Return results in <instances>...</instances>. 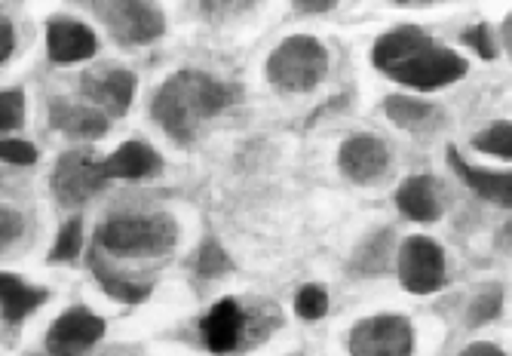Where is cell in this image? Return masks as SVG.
<instances>
[{"instance_id":"8992f818","label":"cell","mask_w":512,"mask_h":356,"mask_svg":"<svg viewBox=\"0 0 512 356\" xmlns=\"http://www.w3.org/2000/svg\"><path fill=\"white\" fill-rule=\"evenodd\" d=\"M399 280L414 295H430L445 286V252L430 237H408L396 258Z\"/></svg>"},{"instance_id":"4316f807","label":"cell","mask_w":512,"mask_h":356,"mask_svg":"<svg viewBox=\"0 0 512 356\" xmlns=\"http://www.w3.org/2000/svg\"><path fill=\"white\" fill-rule=\"evenodd\" d=\"M463 40H467L482 59H494V56H497V47H494V40H491V28H488V25H473V28H467V31H463Z\"/></svg>"},{"instance_id":"277c9868","label":"cell","mask_w":512,"mask_h":356,"mask_svg":"<svg viewBox=\"0 0 512 356\" xmlns=\"http://www.w3.org/2000/svg\"><path fill=\"white\" fill-rule=\"evenodd\" d=\"M329 71V53L310 34H295L283 40L267 59V80L286 93H310Z\"/></svg>"},{"instance_id":"52a82bcc","label":"cell","mask_w":512,"mask_h":356,"mask_svg":"<svg viewBox=\"0 0 512 356\" xmlns=\"http://www.w3.org/2000/svg\"><path fill=\"white\" fill-rule=\"evenodd\" d=\"M105 182L108 178L102 172V163H96L89 154H80V151L62 154L53 175H50L53 197L68 209H77L89 197H96L105 188Z\"/></svg>"},{"instance_id":"603a6c76","label":"cell","mask_w":512,"mask_h":356,"mask_svg":"<svg viewBox=\"0 0 512 356\" xmlns=\"http://www.w3.org/2000/svg\"><path fill=\"white\" fill-rule=\"evenodd\" d=\"M325 310H329V292L316 283H307L298 289L295 295V314L304 317V320H319L325 317Z\"/></svg>"},{"instance_id":"ac0fdd59","label":"cell","mask_w":512,"mask_h":356,"mask_svg":"<svg viewBox=\"0 0 512 356\" xmlns=\"http://www.w3.org/2000/svg\"><path fill=\"white\" fill-rule=\"evenodd\" d=\"M43 301H46L43 289L25 286L13 274H0V307H4V320L7 323H19L22 317L31 314V310H37Z\"/></svg>"},{"instance_id":"8fae6325","label":"cell","mask_w":512,"mask_h":356,"mask_svg":"<svg viewBox=\"0 0 512 356\" xmlns=\"http://www.w3.org/2000/svg\"><path fill=\"white\" fill-rule=\"evenodd\" d=\"M83 93L99 105L102 114L120 117L129 111L135 96V74L126 68H99L83 74Z\"/></svg>"},{"instance_id":"f1b7e54d","label":"cell","mask_w":512,"mask_h":356,"mask_svg":"<svg viewBox=\"0 0 512 356\" xmlns=\"http://www.w3.org/2000/svg\"><path fill=\"white\" fill-rule=\"evenodd\" d=\"M19 234H22V215L13 212V209H4V212H0V237H4V243H10Z\"/></svg>"},{"instance_id":"4dcf8cb0","label":"cell","mask_w":512,"mask_h":356,"mask_svg":"<svg viewBox=\"0 0 512 356\" xmlns=\"http://www.w3.org/2000/svg\"><path fill=\"white\" fill-rule=\"evenodd\" d=\"M460 356H503V350L497 344H488V341H476L470 347H463Z\"/></svg>"},{"instance_id":"e0dca14e","label":"cell","mask_w":512,"mask_h":356,"mask_svg":"<svg viewBox=\"0 0 512 356\" xmlns=\"http://www.w3.org/2000/svg\"><path fill=\"white\" fill-rule=\"evenodd\" d=\"M448 160L454 166V172L467 182L479 197L512 209V172H485V169H473L467 160H460V154L454 148H448Z\"/></svg>"},{"instance_id":"30bf717a","label":"cell","mask_w":512,"mask_h":356,"mask_svg":"<svg viewBox=\"0 0 512 356\" xmlns=\"http://www.w3.org/2000/svg\"><path fill=\"white\" fill-rule=\"evenodd\" d=\"M338 166L341 172L356 185H371L387 172L390 166V151L384 145V139L378 136H350L344 139L341 151H338Z\"/></svg>"},{"instance_id":"7a4b0ae2","label":"cell","mask_w":512,"mask_h":356,"mask_svg":"<svg viewBox=\"0 0 512 356\" xmlns=\"http://www.w3.org/2000/svg\"><path fill=\"white\" fill-rule=\"evenodd\" d=\"M240 99V86L221 83L203 71H178L163 80L157 96L151 99L154 120L175 142H191L203 120L230 108Z\"/></svg>"},{"instance_id":"1f68e13d","label":"cell","mask_w":512,"mask_h":356,"mask_svg":"<svg viewBox=\"0 0 512 356\" xmlns=\"http://www.w3.org/2000/svg\"><path fill=\"white\" fill-rule=\"evenodd\" d=\"M335 4L332 0H325V4H295L298 13H325V10H332Z\"/></svg>"},{"instance_id":"d4e9b609","label":"cell","mask_w":512,"mask_h":356,"mask_svg":"<svg viewBox=\"0 0 512 356\" xmlns=\"http://www.w3.org/2000/svg\"><path fill=\"white\" fill-rule=\"evenodd\" d=\"M22 117H25V93L19 86L4 89L0 93V129H4V136L22 126Z\"/></svg>"},{"instance_id":"484cf974","label":"cell","mask_w":512,"mask_h":356,"mask_svg":"<svg viewBox=\"0 0 512 356\" xmlns=\"http://www.w3.org/2000/svg\"><path fill=\"white\" fill-rule=\"evenodd\" d=\"M227 267H230V258L221 249V243L218 240H206L200 246V252H197V274L206 277V280H212V277L227 274Z\"/></svg>"},{"instance_id":"ba28073f","label":"cell","mask_w":512,"mask_h":356,"mask_svg":"<svg viewBox=\"0 0 512 356\" xmlns=\"http://www.w3.org/2000/svg\"><path fill=\"white\" fill-rule=\"evenodd\" d=\"M102 13V22L108 25L111 37L126 43V47H138V43H151L166 31V16L154 4H142V0H120V4H96Z\"/></svg>"},{"instance_id":"836d02e7","label":"cell","mask_w":512,"mask_h":356,"mask_svg":"<svg viewBox=\"0 0 512 356\" xmlns=\"http://www.w3.org/2000/svg\"><path fill=\"white\" fill-rule=\"evenodd\" d=\"M500 240H503V246H509V243H512V225H506V231H503V237H500Z\"/></svg>"},{"instance_id":"4fadbf2b","label":"cell","mask_w":512,"mask_h":356,"mask_svg":"<svg viewBox=\"0 0 512 356\" xmlns=\"http://www.w3.org/2000/svg\"><path fill=\"white\" fill-rule=\"evenodd\" d=\"M200 332L212 353H234L246 332V310L234 298H221L203 317Z\"/></svg>"},{"instance_id":"2e32d148","label":"cell","mask_w":512,"mask_h":356,"mask_svg":"<svg viewBox=\"0 0 512 356\" xmlns=\"http://www.w3.org/2000/svg\"><path fill=\"white\" fill-rule=\"evenodd\" d=\"M50 126L62 129L65 136H74V139H99L108 132V117L96 108H83V105H71L65 99H53L50 102Z\"/></svg>"},{"instance_id":"9a60e30c","label":"cell","mask_w":512,"mask_h":356,"mask_svg":"<svg viewBox=\"0 0 512 356\" xmlns=\"http://www.w3.org/2000/svg\"><path fill=\"white\" fill-rule=\"evenodd\" d=\"M396 206L411 221H436L442 215V194L433 175H411L396 191Z\"/></svg>"},{"instance_id":"7402d4cb","label":"cell","mask_w":512,"mask_h":356,"mask_svg":"<svg viewBox=\"0 0 512 356\" xmlns=\"http://www.w3.org/2000/svg\"><path fill=\"white\" fill-rule=\"evenodd\" d=\"M473 148L494 154V157H503V160H512V123H506V120L491 123L473 139Z\"/></svg>"},{"instance_id":"44dd1931","label":"cell","mask_w":512,"mask_h":356,"mask_svg":"<svg viewBox=\"0 0 512 356\" xmlns=\"http://www.w3.org/2000/svg\"><path fill=\"white\" fill-rule=\"evenodd\" d=\"M500 307H503V289L500 286H482L470 304V314H467V326L470 329H479L485 323H491L497 314H500Z\"/></svg>"},{"instance_id":"9c48e42d","label":"cell","mask_w":512,"mask_h":356,"mask_svg":"<svg viewBox=\"0 0 512 356\" xmlns=\"http://www.w3.org/2000/svg\"><path fill=\"white\" fill-rule=\"evenodd\" d=\"M105 335V320L92 314L89 307H71L46 332V350L50 356H80Z\"/></svg>"},{"instance_id":"cb8c5ba5","label":"cell","mask_w":512,"mask_h":356,"mask_svg":"<svg viewBox=\"0 0 512 356\" xmlns=\"http://www.w3.org/2000/svg\"><path fill=\"white\" fill-rule=\"evenodd\" d=\"M80 249H83V225H80V218H71L59 231L56 246L50 249V261H74Z\"/></svg>"},{"instance_id":"3957f363","label":"cell","mask_w":512,"mask_h":356,"mask_svg":"<svg viewBox=\"0 0 512 356\" xmlns=\"http://www.w3.org/2000/svg\"><path fill=\"white\" fill-rule=\"evenodd\" d=\"M178 240V225L169 215L148 218H114L96 231V243L120 258H157Z\"/></svg>"},{"instance_id":"d6986e66","label":"cell","mask_w":512,"mask_h":356,"mask_svg":"<svg viewBox=\"0 0 512 356\" xmlns=\"http://www.w3.org/2000/svg\"><path fill=\"white\" fill-rule=\"evenodd\" d=\"M384 111L402 129H430V126L439 123V114H442L436 105L411 99V96H390L384 102Z\"/></svg>"},{"instance_id":"5b68a950","label":"cell","mask_w":512,"mask_h":356,"mask_svg":"<svg viewBox=\"0 0 512 356\" xmlns=\"http://www.w3.org/2000/svg\"><path fill=\"white\" fill-rule=\"evenodd\" d=\"M350 356H411L414 350V329L399 314L368 317L353 326L347 338Z\"/></svg>"},{"instance_id":"7c38bea8","label":"cell","mask_w":512,"mask_h":356,"mask_svg":"<svg viewBox=\"0 0 512 356\" xmlns=\"http://www.w3.org/2000/svg\"><path fill=\"white\" fill-rule=\"evenodd\" d=\"M99 50V40L83 22L71 16H53L46 22V53L53 62H83Z\"/></svg>"},{"instance_id":"d6a6232c","label":"cell","mask_w":512,"mask_h":356,"mask_svg":"<svg viewBox=\"0 0 512 356\" xmlns=\"http://www.w3.org/2000/svg\"><path fill=\"white\" fill-rule=\"evenodd\" d=\"M503 43H506V50H509V56H512V13H509L506 22H503Z\"/></svg>"},{"instance_id":"ffe728a7","label":"cell","mask_w":512,"mask_h":356,"mask_svg":"<svg viewBox=\"0 0 512 356\" xmlns=\"http://www.w3.org/2000/svg\"><path fill=\"white\" fill-rule=\"evenodd\" d=\"M89 264H92V274H96L99 286H102L111 298H117V301H123V304H142V301L151 295V286H148V283H135V280H126V277L114 274L108 264H102L99 255H89Z\"/></svg>"},{"instance_id":"6da1fadb","label":"cell","mask_w":512,"mask_h":356,"mask_svg":"<svg viewBox=\"0 0 512 356\" xmlns=\"http://www.w3.org/2000/svg\"><path fill=\"white\" fill-rule=\"evenodd\" d=\"M371 62L378 71H384L390 80L411 86V89H439L467 74V59L457 56L414 25L396 28L384 37H378Z\"/></svg>"},{"instance_id":"f546056e","label":"cell","mask_w":512,"mask_h":356,"mask_svg":"<svg viewBox=\"0 0 512 356\" xmlns=\"http://www.w3.org/2000/svg\"><path fill=\"white\" fill-rule=\"evenodd\" d=\"M10 56H13V25H10V19L4 16V19H0V62L7 65Z\"/></svg>"},{"instance_id":"83f0119b","label":"cell","mask_w":512,"mask_h":356,"mask_svg":"<svg viewBox=\"0 0 512 356\" xmlns=\"http://www.w3.org/2000/svg\"><path fill=\"white\" fill-rule=\"evenodd\" d=\"M0 157H4L7 163H16V166H28L37 160V151L22 142V139H4V148H0Z\"/></svg>"},{"instance_id":"5bb4252c","label":"cell","mask_w":512,"mask_h":356,"mask_svg":"<svg viewBox=\"0 0 512 356\" xmlns=\"http://www.w3.org/2000/svg\"><path fill=\"white\" fill-rule=\"evenodd\" d=\"M160 169H163V157L142 139H129L102 163L105 178H145V175H157Z\"/></svg>"}]
</instances>
